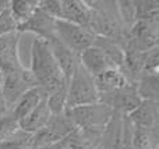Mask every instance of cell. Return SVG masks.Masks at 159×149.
Listing matches in <instances>:
<instances>
[{"mask_svg": "<svg viewBox=\"0 0 159 149\" xmlns=\"http://www.w3.org/2000/svg\"><path fill=\"white\" fill-rule=\"evenodd\" d=\"M80 63L92 77H96V75L113 68L107 57L103 55V52L93 45L80 55Z\"/></svg>", "mask_w": 159, "mask_h": 149, "instance_id": "9a60e30c", "label": "cell"}, {"mask_svg": "<svg viewBox=\"0 0 159 149\" xmlns=\"http://www.w3.org/2000/svg\"><path fill=\"white\" fill-rule=\"evenodd\" d=\"M8 110V106L7 103H6V99H4V95H3L2 92V88H0V116H3V114H6Z\"/></svg>", "mask_w": 159, "mask_h": 149, "instance_id": "f546056e", "label": "cell"}, {"mask_svg": "<svg viewBox=\"0 0 159 149\" xmlns=\"http://www.w3.org/2000/svg\"><path fill=\"white\" fill-rule=\"evenodd\" d=\"M135 91L141 100L158 102L159 99V77L158 71L144 72L135 84Z\"/></svg>", "mask_w": 159, "mask_h": 149, "instance_id": "ffe728a7", "label": "cell"}, {"mask_svg": "<svg viewBox=\"0 0 159 149\" xmlns=\"http://www.w3.org/2000/svg\"><path fill=\"white\" fill-rule=\"evenodd\" d=\"M0 82H2V72H0Z\"/></svg>", "mask_w": 159, "mask_h": 149, "instance_id": "1f68e13d", "label": "cell"}, {"mask_svg": "<svg viewBox=\"0 0 159 149\" xmlns=\"http://www.w3.org/2000/svg\"><path fill=\"white\" fill-rule=\"evenodd\" d=\"M8 4H10L8 0H0V14H2L6 8H8Z\"/></svg>", "mask_w": 159, "mask_h": 149, "instance_id": "4dcf8cb0", "label": "cell"}, {"mask_svg": "<svg viewBox=\"0 0 159 149\" xmlns=\"http://www.w3.org/2000/svg\"><path fill=\"white\" fill-rule=\"evenodd\" d=\"M20 130V123L11 112L0 116V142L11 138Z\"/></svg>", "mask_w": 159, "mask_h": 149, "instance_id": "484cf974", "label": "cell"}, {"mask_svg": "<svg viewBox=\"0 0 159 149\" xmlns=\"http://www.w3.org/2000/svg\"><path fill=\"white\" fill-rule=\"evenodd\" d=\"M18 31L0 36V72L10 71L22 67L20 59V39Z\"/></svg>", "mask_w": 159, "mask_h": 149, "instance_id": "8fae6325", "label": "cell"}, {"mask_svg": "<svg viewBox=\"0 0 159 149\" xmlns=\"http://www.w3.org/2000/svg\"><path fill=\"white\" fill-rule=\"evenodd\" d=\"M50 113L49 107H48V103H46V99H42L39 102V105L28 114L25 119H22L20 121V130L25 131L28 134H35L38 133L39 130L46 125V123L49 121Z\"/></svg>", "mask_w": 159, "mask_h": 149, "instance_id": "2e32d148", "label": "cell"}, {"mask_svg": "<svg viewBox=\"0 0 159 149\" xmlns=\"http://www.w3.org/2000/svg\"><path fill=\"white\" fill-rule=\"evenodd\" d=\"M93 46H96L98 49H101L102 52H103V55L107 57V60L112 64L113 68L120 70V67L123 66L126 52H124L123 46H121L119 42L113 41V39H109V38L96 36L95 42H93Z\"/></svg>", "mask_w": 159, "mask_h": 149, "instance_id": "d6986e66", "label": "cell"}, {"mask_svg": "<svg viewBox=\"0 0 159 149\" xmlns=\"http://www.w3.org/2000/svg\"><path fill=\"white\" fill-rule=\"evenodd\" d=\"M99 103L106 105L113 112L129 116L133 110L138 107V105L141 103V98L138 96L135 86L127 84V85L115 89L112 92L101 94L99 95Z\"/></svg>", "mask_w": 159, "mask_h": 149, "instance_id": "9c48e42d", "label": "cell"}, {"mask_svg": "<svg viewBox=\"0 0 159 149\" xmlns=\"http://www.w3.org/2000/svg\"><path fill=\"white\" fill-rule=\"evenodd\" d=\"M32 148V134L18 130L11 138L0 142V149H31Z\"/></svg>", "mask_w": 159, "mask_h": 149, "instance_id": "d4e9b609", "label": "cell"}, {"mask_svg": "<svg viewBox=\"0 0 159 149\" xmlns=\"http://www.w3.org/2000/svg\"><path fill=\"white\" fill-rule=\"evenodd\" d=\"M87 3L91 8L89 29L96 36L113 39L123 46L126 39V31L119 15L117 2L93 0Z\"/></svg>", "mask_w": 159, "mask_h": 149, "instance_id": "7a4b0ae2", "label": "cell"}, {"mask_svg": "<svg viewBox=\"0 0 159 149\" xmlns=\"http://www.w3.org/2000/svg\"><path fill=\"white\" fill-rule=\"evenodd\" d=\"M117 10L119 15H120L121 24L126 31V36L129 31L134 27L137 22V11H135V2H130V0H121L117 2Z\"/></svg>", "mask_w": 159, "mask_h": 149, "instance_id": "cb8c5ba5", "label": "cell"}, {"mask_svg": "<svg viewBox=\"0 0 159 149\" xmlns=\"http://www.w3.org/2000/svg\"><path fill=\"white\" fill-rule=\"evenodd\" d=\"M102 131H80L75 130L67 137V149H102Z\"/></svg>", "mask_w": 159, "mask_h": 149, "instance_id": "e0dca14e", "label": "cell"}, {"mask_svg": "<svg viewBox=\"0 0 159 149\" xmlns=\"http://www.w3.org/2000/svg\"><path fill=\"white\" fill-rule=\"evenodd\" d=\"M99 102V94L96 91L93 77L81 66H75L70 80L67 81V99L66 110L80 106L93 105Z\"/></svg>", "mask_w": 159, "mask_h": 149, "instance_id": "3957f363", "label": "cell"}, {"mask_svg": "<svg viewBox=\"0 0 159 149\" xmlns=\"http://www.w3.org/2000/svg\"><path fill=\"white\" fill-rule=\"evenodd\" d=\"M39 6V0H11L8 4L11 15L17 22V27L24 24L27 20L32 17Z\"/></svg>", "mask_w": 159, "mask_h": 149, "instance_id": "7402d4cb", "label": "cell"}, {"mask_svg": "<svg viewBox=\"0 0 159 149\" xmlns=\"http://www.w3.org/2000/svg\"><path fill=\"white\" fill-rule=\"evenodd\" d=\"M55 25H56V20L52 18L50 15H48L38 6V8H36V11L32 14V17H31L30 20H27L24 24L18 25L17 31H18L20 33L31 32L35 35V38L43 39V41L48 42L56 36Z\"/></svg>", "mask_w": 159, "mask_h": 149, "instance_id": "30bf717a", "label": "cell"}, {"mask_svg": "<svg viewBox=\"0 0 159 149\" xmlns=\"http://www.w3.org/2000/svg\"><path fill=\"white\" fill-rule=\"evenodd\" d=\"M159 20H141L134 24L124 39V52H148L158 47Z\"/></svg>", "mask_w": 159, "mask_h": 149, "instance_id": "5b68a950", "label": "cell"}, {"mask_svg": "<svg viewBox=\"0 0 159 149\" xmlns=\"http://www.w3.org/2000/svg\"><path fill=\"white\" fill-rule=\"evenodd\" d=\"M159 131H148L133 125L131 149H158Z\"/></svg>", "mask_w": 159, "mask_h": 149, "instance_id": "603a6c76", "label": "cell"}, {"mask_svg": "<svg viewBox=\"0 0 159 149\" xmlns=\"http://www.w3.org/2000/svg\"><path fill=\"white\" fill-rule=\"evenodd\" d=\"M66 99H67V84L53 92L49 98H46V103L52 114H59L66 112Z\"/></svg>", "mask_w": 159, "mask_h": 149, "instance_id": "4316f807", "label": "cell"}, {"mask_svg": "<svg viewBox=\"0 0 159 149\" xmlns=\"http://www.w3.org/2000/svg\"><path fill=\"white\" fill-rule=\"evenodd\" d=\"M74 131L75 128L67 117L66 112L59 114H52L46 125L42 130H39L38 133L32 134V148H45L49 145L57 144V142L66 139Z\"/></svg>", "mask_w": 159, "mask_h": 149, "instance_id": "ba28073f", "label": "cell"}, {"mask_svg": "<svg viewBox=\"0 0 159 149\" xmlns=\"http://www.w3.org/2000/svg\"><path fill=\"white\" fill-rule=\"evenodd\" d=\"M42 99H45V98L42 96L39 89L35 86V88L25 92V94L14 103V106L10 109V112L13 113V116L16 117L20 123L39 105V102H41Z\"/></svg>", "mask_w": 159, "mask_h": 149, "instance_id": "ac0fdd59", "label": "cell"}, {"mask_svg": "<svg viewBox=\"0 0 159 149\" xmlns=\"http://www.w3.org/2000/svg\"><path fill=\"white\" fill-rule=\"evenodd\" d=\"M30 71L32 72L36 88L45 99L67 84L49 43L43 39L35 38L32 42Z\"/></svg>", "mask_w": 159, "mask_h": 149, "instance_id": "6da1fadb", "label": "cell"}, {"mask_svg": "<svg viewBox=\"0 0 159 149\" xmlns=\"http://www.w3.org/2000/svg\"><path fill=\"white\" fill-rule=\"evenodd\" d=\"M129 120L134 127L148 131H159V102L141 100L138 107L129 114Z\"/></svg>", "mask_w": 159, "mask_h": 149, "instance_id": "7c38bea8", "label": "cell"}, {"mask_svg": "<svg viewBox=\"0 0 159 149\" xmlns=\"http://www.w3.org/2000/svg\"><path fill=\"white\" fill-rule=\"evenodd\" d=\"M137 21L141 20H159V3L158 2H135Z\"/></svg>", "mask_w": 159, "mask_h": 149, "instance_id": "83f0119b", "label": "cell"}, {"mask_svg": "<svg viewBox=\"0 0 159 149\" xmlns=\"http://www.w3.org/2000/svg\"><path fill=\"white\" fill-rule=\"evenodd\" d=\"M113 113L115 112L112 109L99 102L66 110L71 124L80 131H102L112 119Z\"/></svg>", "mask_w": 159, "mask_h": 149, "instance_id": "277c9868", "label": "cell"}, {"mask_svg": "<svg viewBox=\"0 0 159 149\" xmlns=\"http://www.w3.org/2000/svg\"><path fill=\"white\" fill-rule=\"evenodd\" d=\"M55 33L56 38L77 56L92 46L96 39V35L91 29L61 20H56Z\"/></svg>", "mask_w": 159, "mask_h": 149, "instance_id": "52a82bcc", "label": "cell"}, {"mask_svg": "<svg viewBox=\"0 0 159 149\" xmlns=\"http://www.w3.org/2000/svg\"><path fill=\"white\" fill-rule=\"evenodd\" d=\"M11 32H17V22L14 21L10 10L6 8L0 14V36L7 35V33H11Z\"/></svg>", "mask_w": 159, "mask_h": 149, "instance_id": "f1b7e54d", "label": "cell"}, {"mask_svg": "<svg viewBox=\"0 0 159 149\" xmlns=\"http://www.w3.org/2000/svg\"><path fill=\"white\" fill-rule=\"evenodd\" d=\"M93 81H95L96 91H98L99 95L106 94V92H112L115 89H119L121 86L127 85V81L124 78V75L117 68H110L107 71L102 72V74L96 75V77H93Z\"/></svg>", "mask_w": 159, "mask_h": 149, "instance_id": "44dd1931", "label": "cell"}, {"mask_svg": "<svg viewBox=\"0 0 159 149\" xmlns=\"http://www.w3.org/2000/svg\"><path fill=\"white\" fill-rule=\"evenodd\" d=\"M48 43H49L50 50H52L53 56H55L59 67H60V71L63 74L64 80L69 81L75 66L80 61V56H77L74 52H71L67 46H64L56 36L53 39H50V41H48Z\"/></svg>", "mask_w": 159, "mask_h": 149, "instance_id": "5bb4252c", "label": "cell"}, {"mask_svg": "<svg viewBox=\"0 0 159 149\" xmlns=\"http://www.w3.org/2000/svg\"><path fill=\"white\" fill-rule=\"evenodd\" d=\"M60 20L89 29L91 8L84 0H61Z\"/></svg>", "mask_w": 159, "mask_h": 149, "instance_id": "4fadbf2b", "label": "cell"}, {"mask_svg": "<svg viewBox=\"0 0 159 149\" xmlns=\"http://www.w3.org/2000/svg\"><path fill=\"white\" fill-rule=\"evenodd\" d=\"M36 82L32 77V72L27 67H20L16 70L2 72V82L0 88L4 95L6 103L8 106V110L14 106V103L22 96L27 91L35 88Z\"/></svg>", "mask_w": 159, "mask_h": 149, "instance_id": "8992f818", "label": "cell"}]
</instances>
